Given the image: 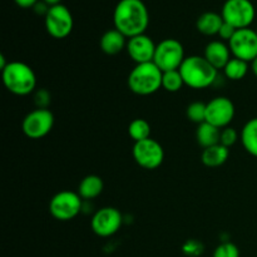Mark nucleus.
Segmentation results:
<instances>
[{"instance_id":"obj_1","label":"nucleus","mask_w":257,"mask_h":257,"mask_svg":"<svg viewBox=\"0 0 257 257\" xmlns=\"http://www.w3.org/2000/svg\"><path fill=\"white\" fill-rule=\"evenodd\" d=\"M114 29L125 38L145 34L150 24L148 9L142 0H119L113 13Z\"/></svg>"},{"instance_id":"obj_2","label":"nucleus","mask_w":257,"mask_h":257,"mask_svg":"<svg viewBox=\"0 0 257 257\" xmlns=\"http://www.w3.org/2000/svg\"><path fill=\"white\" fill-rule=\"evenodd\" d=\"M217 72L218 70L212 67L203 55L186 57L180 68L185 85L192 89H206L211 87L217 78Z\"/></svg>"},{"instance_id":"obj_3","label":"nucleus","mask_w":257,"mask_h":257,"mask_svg":"<svg viewBox=\"0 0 257 257\" xmlns=\"http://www.w3.org/2000/svg\"><path fill=\"white\" fill-rule=\"evenodd\" d=\"M2 78L5 88L14 95H29L37 88V75L27 63L9 62L2 70Z\"/></svg>"},{"instance_id":"obj_4","label":"nucleus","mask_w":257,"mask_h":257,"mask_svg":"<svg viewBox=\"0 0 257 257\" xmlns=\"http://www.w3.org/2000/svg\"><path fill=\"white\" fill-rule=\"evenodd\" d=\"M163 72L153 62L136 64L128 75V88L138 95H151L162 88Z\"/></svg>"},{"instance_id":"obj_5","label":"nucleus","mask_w":257,"mask_h":257,"mask_svg":"<svg viewBox=\"0 0 257 257\" xmlns=\"http://www.w3.org/2000/svg\"><path fill=\"white\" fill-rule=\"evenodd\" d=\"M185 59V48L182 43L178 42L177 39L168 38L157 44L153 63L162 72H170V70L180 69Z\"/></svg>"},{"instance_id":"obj_6","label":"nucleus","mask_w":257,"mask_h":257,"mask_svg":"<svg viewBox=\"0 0 257 257\" xmlns=\"http://www.w3.org/2000/svg\"><path fill=\"white\" fill-rule=\"evenodd\" d=\"M221 15L223 22L235 29H245L255 20L256 10L251 0H226Z\"/></svg>"},{"instance_id":"obj_7","label":"nucleus","mask_w":257,"mask_h":257,"mask_svg":"<svg viewBox=\"0 0 257 257\" xmlns=\"http://www.w3.org/2000/svg\"><path fill=\"white\" fill-rule=\"evenodd\" d=\"M82 197L78 192L60 191L55 193L49 202V213L58 221H70L82 211Z\"/></svg>"},{"instance_id":"obj_8","label":"nucleus","mask_w":257,"mask_h":257,"mask_svg":"<svg viewBox=\"0 0 257 257\" xmlns=\"http://www.w3.org/2000/svg\"><path fill=\"white\" fill-rule=\"evenodd\" d=\"M45 29L50 37L55 39H64L72 33L74 27V19L65 5L58 4L50 7L44 17Z\"/></svg>"},{"instance_id":"obj_9","label":"nucleus","mask_w":257,"mask_h":257,"mask_svg":"<svg viewBox=\"0 0 257 257\" xmlns=\"http://www.w3.org/2000/svg\"><path fill=\"white\" fill-rule=\"evenodd\" d=\"M132 156L136 163L145 170H157L165 161V150L153 138L136 142L132 148Z\"/></svg>"},{"instance_id":"obj_10","label":"nucleus","mask_w":257,"mask_h":257,"mask_svg":"<svg viewBox=\"0 0 257 257\" xmlns=\"http://www.w3.org/2000/svg\"><path fill=\"white\" fill-rule=\"evenodd\" d=\"M54 127V114L49 109L37 108L24 117L22 122L23 133L30 140H40L49 135Z\"/></svg>"},{"instance_id":"obj_11","label":"nucleus","mask_w":257,"mask_h":257,"mask_svg":"<svg viewBox=\"0 0 257 257\" xmlns=\"http://www.w3.org/2000/svg\"><path fill=\"white\" fill-rule=\"evenodd\" d=\"M233 58L251 63L257 58V33L256 30L245 28L237 29L232 39L228 42Z\"/></svg>"},{"instance_id":"obj_12","label":"nucleus","mask_w":257,"mask_h":257,"mask_svg":"<svg viewBox=\"0 0 257 257\" xmlns=\"http://www.w3.org/2000/svg\"><path fill=\"white\" fill-rule=\"evenodd\" d=\"M235 104L227 97H215L206 103V122L215 127L226 128L235 118Z\"/></svg>"},{"instance_id":"obj_13","label":"nucleus","mask_w":257,"mask_h":257,"mask_svg":"<svg viewBox=\"0 0 257 257\" xmlns=\"http://www.w3.org/2000/svg\"><path fill=\"white\" fill-rule=\"evenodd\" d=\"M122 213L114 207H103L93 215L90 227L99 237H109L117 233L122 226Z\"/></svg>"},{"instance_id":"obj_14","label":"nucleus","mask_w":257,"mask_h":257,"mask_svg":"<svg viewBox=\"0 0 257 257\" xmlns=\"http://www.w3.org/2000/svg\"><path fill=\"white\" fill-rule=\"evenodd\" d=\"M156 47L157 44L153 42L152 38L146 34H141L128 39L125 50L136 64H143V63L153 62Z\"/></svg>"},{"instance_id":"obj_15","label":"nucleus","mask_w":257,"mask_h":257,"mask_svg":"<svg viewBox=\"0 0 257 257\" xmlns=\"http://www.w3.org/2000/svg\"><path fill=\"white\" fill-rule=\"evenodd\" d=\"M203 57L206 58L208 63L216 69L220 70L226 67L230 59L232 58L231 50L228 44H226L222 40H212L208 43L205 48Z\"/></svg>"},{"instance_id":"obj_16","label":"nucleus","mask_w":257,"mask_h":257,"mask_svg":"<svg viewBox=\"0 0 257 257\" xmlns=\"http://www.w3.org/2000/svg\"><path fill=\"white\" fill-rule=\"evenodd\" d=\"M128 38L117 29H109L100 37L99 47L104 54L117 55L127 48Z\"/></svg>"},{"instance_id":"obj_17","label":"nucleus","mask_w":257,"mask_h":257,"mask_svg":"<svg viewBox=\"0 0 257 257\" xmlns=\"http://www.w3.org/2000/svg\"><path fill=\"white\" fill-rule=\"evenodd\" d=\"M228 157H230V148L218 143V145L203 148L202 153H201V162L206 167L216 168L225 165L227 162Z\"/></svg>"},{"instance_id":"obj_18","label":"nucleus","mask_w":257,"mask_h":257,"mask_svg":"<svg viewBox=\"0 0 257 257\" xmlns=\"http://www.w3.org/2000/svg\"><path fill=\"white\" fill-rule=\"evenodd\" d=\"M222 24V15L215 12H206L198 17L197 22H196V28L201 34L212 37V35H218Z\"/></svg>"},{"instance_id":"obj_19","label":"nucleus","mask_w":257,"mask_h":257,"mask_svg":"<svg viewBox=\"0 0 257 257\" xmlns=\"http://www.w3.org/2000/svg\"><path fill=\"white\" fill-rule=\"evenodd\" d=\"M104 190L103 180L97 175H88L83 178L78 186V195L82 200H94Z\"/></svg>"},{"instance_id":"obj_20","label":"nucleus","mask_w":257,"mask_h":257,"mask_svg":"<svg viewBox=\"0 0 257 257\" xmlns=\"http://www.w3.org/2000/svg\"><path fill=\"white\" fill-rule=\"evenodd\" d=\"M220 136L221 130L215 127V125L210 124L207 122H203L198 124L197 131H196V140L197 143L202 148L211 147L220 143Z\"/></svg>"},{"instance_id":"obj_21","label":"nucleus","mask_w":257,"mask_h":257,"mask_svg":"<svg viewBox=\"0 0 257 257\" xmlns=\"http://www.w3.org/2000/svg\"><path fill=\"white\" fill-rule=\"evenodd\" d=\"M240 136L246 152L257 158V117L245 123Z\"/></svg>"},{"instance_id":"obj_22","label":"nucleus","mask_w":257,"mask_h":257,"mask_svg":"<svg viewBox=\"0 0 257 257\" xmlns=\"http://www.w3.org/2000/svg\"><path fill=\"white\" fill-rule=\"evenodd\" d=\"M128 135L133 142H141L151 138V124L143 118H136L128 125Z\"/></svg>"},{"instance_id":"obj_23","label":"nucleus","mask_w":257,"mask_h":257,"mask_svg":"<svg viewBox=\"0 0 257 257\" xmlns=\"http://www.w3.org/2000/svg\"><path fill=\"white\" fill-rule=\"evenodd\" d=\"M225 75L231 80H241L246 77L248 72V63L237 58H231L230 62L223 68Z\"/></svg>"},{"instance_id":"obj_24","label":"nucleus","mask_w":257,"mask_h":257,"mask_svg":"<svg viewBox=\"0 0 257 257\" xmlns=\"http://www.w3.org/2000/svg\"><path fill=\"white\" fill-rule=\"evenodd\" d=\"M185 82L182 79L180 69L170 70V72H163L162 74V88L166 92L177 93L182 89Z\"/></svg>"},{"instance_id":"obj_25","label":"nucleus","mask_w":257,"mask_h":257,"mask_svg":"<svg viewBox=\"0 0 257 257\" xmlns=\"http://www.w3.org/2000/svg\"><path fill=\"white\" fill-rule=\"evenodd\" d=\"M186 115H187L188 120L196 123V124L206 122V103L192 102L191 104H188L187 109H186Z\"/></svg>"},{"instance_id":"obj_26","label":"nucleus","mask_w":257,"mask_h":257,"mask_svg":"<svg viewBox=\"0 0 257 257\" xmlns=\"http://www.w3.org/2000/svg\"><path fill=\"white\" fill-rule=\"evenodd\" d=\"M213 257H240V250L232 242H223L213 251Z\"/></svg>"},{"instance_id":"obj_27","label":"nucleus","mask_w":257,"mask_h":257,"mask_svg":"<svg viewBox=\"0 0 257 257\" xmlns=\"http://www.w3.org/2000/svg\"><path fill=\"white\" fill-rule=\"evenodd\" d=\"M238 137H240V135H238L237 131L228 125V127L221 130L220 143L222 146H225V147L231 148L233 145H236V142L238 141Z\"/></svg>"},{"instance_id":"obj_28","label":"nucleus","mask_w":257,"mask_h":257,"mask_svg":"<svg viewBox=\"0 0 257 257\" xmlns=\"http://www.w3.org/2000/svg\"><path fill=\"white\" fill-rule=\"evenodd\" d=\"M34 102L37 104V108H43L48 109V105L50 103V94L47 89H39L34 94Z\"/></svg>"},{"instance_id":"obj_29","label":"nucleus","mask_w":257,"mask_h":257,"mask_svg":"<svg viewBox=\"0 0 257 257\" xmlns=\"http://www.w3.org/2000/svg\"><path fill=\"white\" fill-rule=\"evenodd\" d=\"M236 30L237 29H235L232 25H230V24H227V23L223 22L222 27H221L220 32H218V37L221 38V40H222V42H230V40L232 39L233 35H235Z\"/></svg>"},{"instance_id":"obj_30","label":"nucleus","mask_w":257,"mask_h":257,"mask_svg":"<svg viewBox=\"0 0 257 257\" xmlns=\"http://www.w3.org/2000/svg\"><path fill=\"white\" fill-rule=\"evenodd\" d=\"M14 2L18 7L23 8V9H29V8H34V5L39 0H14Z\"/></svg>"},{"instance_id":"obj_31","label":"nucleus","mask_w":257,"mask_h":257,"mask_svg":"<svg viewBox=\"0 0 257 257\" xmlns=\"http://www.w3.org/2000/svg\"><path fill=\"white\" fill-rule=\"evenodd\" d=\"M43 2H44L45 4L49 5V7H54V5L60 4V2H62V0H43Z\"/></svg>"},{"instance_id":"obj_32","label":"nucleus","mask_w":257,"mask_h":257,"mask_svg":"<svg viewBox=\"0 0 257 257\" xmlns=\"http://www.w3.org/2000/svg\"><path fill=\"white\" fill-rule=\"evenodd\" d=\"M251 70H252V73L257 78V58L255 60H252V62H251Z\"/></svg>"},{"instance_id":"obj_33","label":"nucleus","mask_w":257,"mask_h":257,"mask_svg":"<svg viewBox=\"0 0 257 257\" xmlns=\"http://www.w3.org/2000/svg\"><path fill=\"white\" fill-rule=\"evenodd\" d=\"M256 33H257V29H256Z\"/></svg>"}]
</instances>
